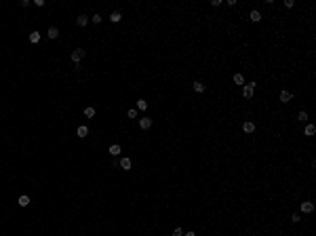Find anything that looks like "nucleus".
Segmentation results:
<instances>
[{
    "label": "nucleus",
    "mask_w": 316,
    "mask_h": 236,
    "mask_svg": "<svg viewBox=\"0 0 316 236\" xmlns=\"http://www.w3.org/2000/svg\"><path fill=\"white\" fill-rule=\"evenodd\" d=\"M255 93V82H249V84H242V97L245 99H251Z\"/></svg>",
    "instance_id": "obj_1"
},
{
    "label": "nucleus",
    "mask_w": 316,
    "mask_h": 236,
    "mask_svg": "<svg viewBox=\"0 0 316 236\" xmlns=\"http://www.w3.org/2000/svg\"><path fill=\"white\" fill-rule=\"evenodd\" d=\"M82 59H84V48H74V53H72V61L78 65Z\"/></svg>",
    "instance_id": "obj_2"
},
{
    "label": "nucleus",
    "mask_w": 316,
    "mask_h": 236,
    "mask_svg": "<svg viewBox=\"0 0 316 236\" xmlns=\"http://www.w3.org/2000/svg\"><path fill=\"white\" fill-rule=\"evenodd\" d=\"M131 165H133V162H131V158H120V160H118V166H120L122 171H129Z\"/></svg>",
    "instance_id": "obj_3"
},
{
    "label": "nucleus",
    "mask_w": 316,
    "mask_h": 236,
    "mask_svg": "<svg viewBox=\"0 0 316 236\" xmlns=\"http://www.w3.org/2000/svg\"><path fill=\"white\" fill-rule=\"evenodd\" d=\"M314 211V202H301V213H312Z\"/></svg>",
    "instance_id": "obj_4"
},
{
    "label": "nucleus",
    "mask_w": 316,
    "mask_h": 236,
    "mask_svg": "<svg viewBox=\"0 0 316 236\" xmlns=\"http://www.w3.org/2000/svg\"><path fill=\"white\" fill-rule=\"evenodd\" d=\"M47 36L51 38V40H55V38L59 36V30L55 27V25H51V27H48V32H47Z\"/></svg>",
    "instance_id": "obj_5"
},
{
    "label": "nucleus",
    "mask_w": 316,
    "mask_h": 236,
    "mask_svg": "<svg viewBox=\"0 0 316 236\" xmlns=\"http://www.w3.org/2000/svg\"><path fill=\"white\" fill-rule=\"evenodd\" d=\"M86 23H89V17H86V15H78V17H76V25L84 27Z\"/></svg>",
    "instance_id": "obj_6"
},
{
    "label": "nucleus",
    "mask_w": 316,
    "mask_h": 236,
    "mask_svg": "<svg viewBox=\"0 0 316 236\" xmlns=\"http://www.w3.org/2000/svg\"><path fill=\"white\" fill-rule=\"evenodd\" d=\"M242 131H245V133H253V131H255V122L246 120L245 124H242Z\"/></svg>",
    "instance_id": "obj_7"
},
{
    "label": "nucleus",
    "mask_w": 316,
    "mask_h": 236,
    "mask_svg": "<svg viewBox=\"0 0 316 236\" xmlns=\"http://www.w3.org/2000/svg\"><path fill=\"white\" fill-rule=\"evenodd\" d=\"M139 127H141L143 131L150 129V127H152V118H141V120H139Z\"/></svg>",
    "instance_id": "obj_8"
},
{
    "label": "nucleus",
    "mask_w": 316,
    "mask_h": 236,
    "mask_svg": "<svg viewBox=\"0 0 316 236\" xmlns=\"http://www.w3.org/2000/svg\"><path fill=\"white\" fill-rule=\"evenodd\" d=\"M120 19H122V13L120 11H114L112 15H110V21H112V23H118Z\"/></svg>",
    "instance_id": "obj_9"
},
{
    "label": "nucleus",
    "mask_w": 316,
    "mask_h": 236,
    "mask_svg": "<svg viewBox=\"0 0 316 236\" xmlns=\"http://www.w3.org/2000/svg\"><path fill=\"white\" fill-rule=\"evenodd\" d=\"M120 152H122V148H120L118 143H114V145H110V154H112V156H118Z\"/></svg>",
    "instance_id": "obj_10"
},
{
    "label": "nucleus",
    "mask_w": 316,
    "mask_h": 236,
    "mask_svg": "<svg viewBox=\"0 0 316 236\" xmlns=\"http://www.w3.org/2000/svg\"><path fill=\"white\" fill-rule=\"evenodd\" d=\"M30 42H32V44H36V42H40V34H38L36 30L32 32V34H30Z\"/></svg>",
    "instance_id": "obj_11"
},
{
    "label": "nucleus",
    "mask_w": 316,
    "mask_h": 236,
    "mask_svg": "<svg viewBox=\"0 0 316 236\" xmlns=\"http://www.w3.org/2000/svg\"><path fill=\"white\" fill-rule=\"evenodd\" d=\"M234 84H245V76L242 74H234Z\"/></svg>",
    "instance_id": "obj_12"
},
{
    "label": "nucleus",
    "mask_w": 316,
    "mask_h": 236,
    "mask_svg": "<svg viewBox=\"0 0 316 236\" xmlns=\"http://www.w3.org/2000/svg\"><path fill=\"white\" fill-rule=\"evenodd\" d=\"M194 91H196V93H202V91H204V84L200 82V80H196V82H194Z\"/></svg>",
    "instance_id": "obj_13"
},
{
    "label": "nucleus",
    "mask_w": 316,
    "mask_h": 236,
    "mask_svg": "<svg viewBox=\"0 0 316 236\" xmlns=\"http://www.w3.org/2000/svg\"><path fill=\"white\" fill-rule=\"evenodd\" d=\"M291 97H293L291 93H287V91H282V93H280V101H284V103H287V101H291Z\"/></svg>",
    "instance_id": "obj_14"
},
{
    "label": "nucleus",
    "mask_w": 316,
    "mask_h": 236,
    "mask_svg": "<svg viewBox=\"0 0 316 236\" xmlns=\"http://www.w3.org/2000/svg\"><path fill=\"white\" fill-rule=\"evenodd\" d=\"M137 110H141V112L148 110V101H145V99H139V101H137Z\"/></svg>",
    "instance_id": "obj_15"
},
{
    "label": "nucleus",
    "mask_w": 316,
    "mask_h": 236,
    "mask_svg": "<svg viewBox=\"0 0 316 236\" xmlns=\"http://www.w3.org/2000/svg\"><path fill=\"white\" fill-rule=\"evenodd\" d=\"M76 133H78V137H86V135H89V129H86V127H78Z\"/></svg>",
    "instance_id": "obj_16"
},
{
    "label": "nucleus",
    "mask_w": 316,
    "mask_h": 236,
    "mask_svg": "<svg viewBox=\"0 0 316 236\" xmlns=\"http://www.w3.org/2000/svg\"><path fill=\"white\" fill-rule=\"evenodd\" d=\"M17 202H19V207H27V204H30V198H27V196H19Z\"/></svg>",
    "instance_id": "obj_17"
},
{
    "label": "nucleus",
    "mask_w": 316,
    "mask_h": 236,
    "mask_svg": "<svg viewBox=\"0 0 316 236\" xmlns=\"http://www.w3.org/2000/svg\"><path fill=\"white\" fill-rule=\"evenodd\" d=\"M84 116H86V118H93L95 116V107H84Z\"/></svg>",
    "instance_id": "obj_18"
},
{
    "label": "nucleus",
    "mask_w": 316,
    "mask_h": 236,
    "mask_svg": "<svg viewBox=\"0 0 316 236\" xmlns=\"http://www.w3.org/2000/svg\"><path fill=\"white\" fill-rule=\"evenodd\" d=\"M314 133H316V127H314V124H308V127H305V135H308V137H310V135H314Z\"/></svg>",
    "instance_id": "obj_19"
},
{
    "label": "nucleus",
    "mask_w": 316,
    "mask_h": 236,
    "mask_svg": "<svg viewBox=\"0 0 316 236\" xmlns=\"http://www.w3.org/2000/svg\"><path fill=\"white\" fill-rule=\"evenodd\" d=\"M261 19V13L259 11H251V21H259Z\"/></svg>",
    "instance_id": "obj_20"
},
{
    "label": "nucleus",
    "mask_w": 316,
    "mask_h": 236,
    "mask_svg": "<svg viewBox=\"0 0 316 236\" xmlns=\"http://www.w3.org/2000/svg\"><path fill=\"white\" fill-rule=\"evenodd\" d=\"M297 120H299V122H305V120H308V112H299V114H297Z\"/></svg>",
    "instance_id": "obj_21"
},
{
    "label": "nucleus",
    "mask_w": 316,
    "mask_h": 236,
    "mask_svg": "<svg viewBox=\"0 0 316 236\" xmlns=\"http://www.w3.org/2000/svg\"><path fill=\"white\" fill-rule=\"evenodd\" d=\"M291 221H293V224L301 221V215H299V213H293V215H291Z\"/></svg>",
    "instance_id": "obj_22"
},
{
    "label": "nucleus",
    "mask_w": 316,
    "mask_h": 236,
    "mask_svg": "<svg viewBox=\"0 0 316 236\" xmlns=\"http://www.w3.org/2000/svg\"><path fill=\"white\" fill-rule=\"evenodd\" d=\"M173 236H183V230H181V228H175V230H173Z\"/></svg>",
    "instance_id": "obj_23"
},
{
    "label": "nucleus",
    "mask_w": 316,
    "mask_h": 236,
    "mask_svg": "<svg viewBox=\"0 0 316 236\" xmlns=\"http://www.w3.org/2000/svg\"><path fill=\"white\" fill-rule=\"evenodd\" d=\"M91 19H93V23H101V15H93Z\"/></svg>",
    "instance_id": "obj_24"
},
{
    "label": "nucleus",
    "mask_w": 316,
    "mask_h": 236,
    "mask_svg": "<svg viewBox=\"0 0 316 236\" xmlns=\"http://www.w3.org/2000/svg\"><path fill=\"white\" fill-rule=\"evenodd\" d=\"M129 118H137V110H129Z\"/></svg>",
    "instance_id": "obj_25"
},
{
    "label": "nucleus",
    "mask_w": 316,
    "mask_h": 236,
    "mask_svg": "<svg viewBox=\"0 0 316 236\" xmlns=\"http://www.w3.org/2000/svg\"><path fill=\"white\" fill-rule=\"evenodd\" d=\"M293 4H295V2H293V0H284V6H287V9H291Z\"/></svg>",
    "instance_id": "obj_26"
},
{
    "label": "nucleus",
    "mask_w": 316,
    "mask_h": 236,
    "mask_svg": "<svg viewBox=\"0 0 316 236\" xmlns=\"http://www.w3.org/2000/svg\"><path fill=\"white\" fill-rule=\"evenodd\" d=\"M183 236H196V232H192V230H190V232H186Z\"/></svg>",
    "instance_id": "obj_27"
}]
</instances>
